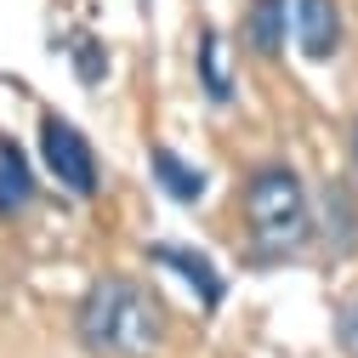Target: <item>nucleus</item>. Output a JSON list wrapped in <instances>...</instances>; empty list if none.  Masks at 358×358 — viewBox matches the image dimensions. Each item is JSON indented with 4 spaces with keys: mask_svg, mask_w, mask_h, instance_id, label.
<instances>
[{
    "mask_svg": "<svg viewBox=\"0 0 358 358\" xmlns=\"http://www.w3.org/2000/svg\"><path fill=\"white\" fill-rule=\"evenodd\" d=\"M80 336L103 358H154L165 319L137 279H97L80 301Z\"/></svg>",
    "mask_w": 358,
    "mask_h": 358,
    "instance_id": "obj_1",
    "label": "nucleus"
},
{
    "mask_svg": "<svg viewBox=\"0 0 358 358\" xmlns=\"http://www.w3.org/2000/svg\"><path fill=\"white\" fill-rule=\"evenodd\" d=\"M245 222L262 250H290L307 234V188L290 165H262L245 182Z\"/></svg>",
    "mask_w": 358,
    "mask_h": 358,
    "instance_id": "obj_2",
    "label": "nucleus"
},
{
    "mask_svg": "<svg viewBox=\"0 0 358 358\" xmlns=\"http://www.w3.org/2000/svg\"><path fill=\"white\" fill-rule=\"evenodd\" d=\"M40 154H46V171L57 176V182L69 188V194H97V159H92V148L80 143V131L74 125H63L57 114L40 125Z\"/></svg>",
    "mask_w": 358,
    "mask_h": 358,
    "instance_id": "obj_3",
    "label": "nucleus"
},
{
    "mask_svg": "<svg viewBox=\"0 0 358 358\" xmlns=\"http://www.w3.org/2000/svg\"><path fill=\"white\" fill-rule=\"evenodd\" d=\"M296 40H301V52L307 57H336L341 46V12H336V0H296Z\"/></svg>",
    "mask_w": 358,
    "mask_h": 358,
    "instance_id": "obj_4",
    "label": "nucleus"
},
{
    "mask_svg": "<svg viewBox=\"0 0 358 358\" xmlns=\"http://www.w3.org/2000/svg\"><path fill=\"white\" fill-rule=\"evenodd\" d=\"M245 34L262 57H279L285 52V34H290V0H250V17Z\"/></svg>",
    "mask_w": 358,
    "mask_h": 358,
    "instance_id": "obj_5",
    "label": "nucleus"
},
{
    "mask_svg": "<svg viewBox=\"0 0 358 358\" xmlns=\"http://www.w3.org/2000/svg\"><path fill=\"white\" fill-rule=\"evenodd\" d=\"M29 194H34V176H29L23 148H17L12 137H0V216L23 210V205H29Z\"/></svg>",
    "mask_w": 358,
    "mask_h": 358,
    "instance_id": "obj_6",
    "label": "nucleus"
},
{
    "mask_svg": "<svg viewBox=\"0 0 358 358\" xmlns=\"http://www.w3.org/2000/svg\"><path fill=\"white\" fill-rule=\"evenodd\" d=\"M199 80H205V97H210V103H228V97H234L228 52H222V40H216V34H205V40H199Z\"/></svg>",
    "mask_w": 358,
    "mask_h": 358,
    "instance_id": "obj_7",
    "label": "nucleus"
},
{
    "mask_svg": "<svg viewBox=\"0 0 358 358\" xmlns=\"http://www.w3.org/2000/svg\"><path fill=\"white\" fill-rule=\"evenodd\" d=\"M154 262H171V267H182V279L205 296V301H222V285L210 279V267H205V256H194V250H171V245H159L154 250Z\"/></svg>",
    "mask_w": 358,
    "mask_h": 358,
    "instance_id": "obj_8",
    "label": "nucleus"
},
{
    "mask_svg": "<svg viewBox=\"0 0 358 358\" xmlns=\"http://www.w3.org/2000/svg\"><path fill=\"white\" fill-rule=\"evenodd\" d=\"M154 171H159V188L165 194H176V199H199V176L182 165V159H176V154H154Z\"/></svg>",
    "mask_w": 358,
    "mask_h": 358,
    "instance_id": "obj_9",
    "label": "nucleus"
},
{
    "mask_svg": "<svg viewBox=\"0 0 358 358\" xmlns=\"http://www.w3.org/2000/svg\"><path fill=\"white\" fill-rule=\"evenodd\" d=\"M336 347H341L347 358H358V296L341 301V313H336Z\"/></svg>",
    "mask_w": 358,
    "mask_h": 358,
    "instance_id": "obj_10",
    "label": "nucleus"
},
{
    "mask_svg": "<svg viewBox=\"0 0 358 358\" xmlns=\"http://www.w3.org/2000/svg\"><path fill=\"white\" fill-rule=\"evenodd\" d=\"M352 165H358V120H352Z\"/></svg>",
    "mask_w": 358,
    "mask_h": 358,
    "instance_id": "obj_11",
    "label": "nucleus"
}]
</instances>
